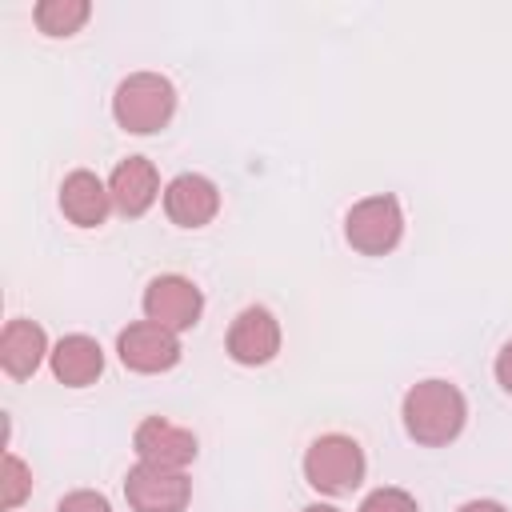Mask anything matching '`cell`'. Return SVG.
<instances>
[{
    "label": "cell",
    "instance_id": "1",
    "mask_svg": "<svg viewBox=\"0 0 512 512\" xmlns=\"http://www.w3.org/2000/svg\"><path fill=\"white\" fill-rule=\"evenodd\" d=\"M404 432L424 448L452 444L468 424V400L452 380H420L404 392L400 404Z\"/></svg>",
    "mask_w": 512,
    "mask_h": 512
},
{
    "label": "cell",
    "instance_id": "2",
    "mask_svg": "<svg viewBox=\"0 0 512 512\" xmlns=\"http://www.w3.org/2000/svg\"><path fill=\"white\" fill-rule=\"evenodd\" d=\"M176 112V88L160 72H132L112 92V116L132 136L160 132Z\"/></svg>",
    "mask_w": 512,
    "mask_h": 512
},
{
    "label": "cell",
    "instance_id": "3",
    "mask_svg": "<svg viewBox=\"0 0 512 512\" xmlns=\"http://www.w3.org/2000/svg\"><path fill=\"white\" fill-rule=\"evenodd\" d=\"M364 468H368L364 448L344 432L316 436L304 452V480L320 496H348L352 488H360Z\"/></svg>",
    "mask_w": 512,
    "mask_h": 512
},
{
    "label": "cell",
    "instance_id": "4",
    "mask_svg": "<svg viewBox=\"0 0 512 512\" xmlns=\"http://www.w3.org/2000/svg\"><path fill=\"white\" fill-rule=\"evenodd\" d=\"M400 236H404V212L400 200L388 192L356 200L344 216V240L360 256H388L400 244Z\"/></svg>",
    "mask_w": 512,
    "mask_h": 512
},
{
    "label": "cell",
    "instance_id": "5",
    "mask_svg": "<svg viewBox=\"0 0 512 512\" xmlns=\"http://www.w3.org/2000/svg\"><path fill=\"white\" fill-rule=\"evenodd\" d=\"M144 320L168 328V332H188L200 324V312H204V292L188 280V276H176V272H164V276H152L148 288H144Z\"/></svg>",
    "mask_w": 512,
    "mask_h": 512
},
{
    "label": "cell",
    "instance_id": "6",
    "mask_svg": "<svg viewBox=\"0 0 512 512\" xmlns=\"http://www.w3.org/2000/svg\"><path fill=\"white\" fill-rule=\"evenodd\" d=\"M124 500L132 512H184L192 500V480L180 468L136 464L124 476Z\"/></svg>",
    "mask_w": 512,
    "mask_h": 512
},
{
    "label": "cell",
    "instance_id": "7",
    "mask_svg": "<svg viewBox=\"0 0 512 512\" xmlns=\"http://www.w3.org/2000/svg\"><path fill=\"white\" fill-rule=\"evenodd\" d=\"M116 356L128 372H140V376H156V372H168L180 364V336L152 324V320H136L128 328H120L116 336Z\"/></svg>",
    "mask_w": 512,
    "mask_h": 512
},
{
    "label": "cell",
    "instance_id": "8",
    "mask_svg": "<svg viewBox=\"0 0 512 512\" xmlns=\"http://www.w3.org/2000/svg\"><path fill=\"white\" fill-rule=\"evenodd\" d=\"M228 356L244 368H260L268 360H276L280 352V320L264 308V304H248L244 312H236V320L228 324V340H224Z\"/></svg>",
    "mask_w": 512,
    "mask_h": 512
},
{
    "label": "cell",
    "instance_id": "9",
    "mask_svg": "<svg viewBox=\"0 0 512 512\" xmlns=\"http://www.w3.org/2000/svg\"><path fill=\"white\" fill-rule=\"evenodd\" d=\"M132 448L144 464H160V468H188L200 452L196 444V432L192 428H180L164 416H144L132 432Z\"/></svg>",
    "mask_w": 512,
    "mask_h": 512
},
{
    "label": "cell",
    "instance_id": "10",
    "mask_svg": "<svg viewBox=\"0 0 512 512\" xmlns=\"http://www.w3.org/2000/svg\"><path fill=\"white\" fill-rule=\"evenodd\" d=\"M220 212V188L200 172H180L164 184V216L176 228H204Z\"/></svg>",
    "mask_w": 512,
    "mask_h": 512
},
{
    "label": "cell",
    "instance_id": "11",
    "mask_svg": "<svg viewBox=\"0 0 512 512\" xmlns=\"http://www.w3.org/2000/svg\"><path fill=\"white\" fill-rule=\"evenodd\" d=\"M108 192H112V208L120 216H144L160 200V172L148 156H128L112 168Z\"/></svg>",
    "mask_w": 512,
    "mask_h": 512
},
{
    "label": "cell",
    "instance_id": "12",
    "mask_svg": "<svg viewBox=\"0 0 512 512\" xmlns=\"http://www.w3.org/2000/svg\"><path fill=\"white\" fill-rule=\"evenodd\" d=\"M48 368L64 388H88L104 372V348L84 332H68V336H60L52 344Z\"/></svg>",
    "mask_w": 512,
    "mask_h": 512
},
{
    "label": "cell",
    "instance_id": "13",
    "mask_svg": "<svg viewBox=\"0 0 512 512\" xmlns=\"http://www.w3.org/2000/svg\"><path fill=\"white\" fill-rule=\"evenodd\" d=\"M60 212L76 228H100L108 220V212H112V192H108V184L96 172L76 168L60 184Z\"/></svg>",
    "mask_w": 512,
    "mask_h": 512
},
{
    "label": "cell",
    "instance_id": "14",
    "mask_svg": "<svg viewBox=\"0 0 512 512\" xmlns=\"http://www.w3.org/2000/svg\"><path fill=\"white\" fill-rule=\"evenodd\" d=\"M48 336L36 320H8L4 324V336H0V368L12 376V380H28L44 360H48Z\"/></svg>",
    "mask_w": 512,
    "mask_h": 512
},
{
    "label": "cell",
    "instance_id": "15",
    "mask_svg": "<svg viewBox=\"0 0 512 512\" xmlns=\"http://www.w3.org/2000/svg\"><path fill=\"white\" fill-rule=\"evenodd\" d=\"M92 16V4L88 0H40L32 8V20L44 36L60 40V36H76Z\"/></svg>",
    "mask_w": 512,
    "mask_h": 512
},
{
    "label": "cell",
    "instance_id": "16",
    "mask_svg": "<svg viewBox=\"0 0 512 512\" xmlns=\"http://www.w3.org/2000/svg\"><path fill=\"white\" fill-rule=\"evenodd\" d=\"M28 492H32V472H28V464H24L20 456L4 452V464H0V508H4V512L20 508Z\"/></svg>",
    "mask_w": 512,
    "mask_h": 512
},
{
    "label": "cell",
    "instance_id": "17",
    "mask_svg": "<svg viewBox=\"0 0 512 512\" xmlns=\"http://www.w3.org/2000/svg\"><path fill=\"white\" fill-rule=\"evenodd\" d=\"M356 512H420V504H416L412 492L388 484V488H372V492L360 500Z\"/></svg>",
    "mask_w": 512,
    "mask_h": 512
},
{
    "label": "cell",
    "instance_id": "18",
    "mask_svg": "<svg viewBox=\"0 0 512 512\" xmlns=\"http://www.w3.org/2000/svg\"><path fill=\"white\" fill-rule=\"evenodd\" d=\"M56 512H112V504H108V496H104V492L76 488V492H68V496L56 504Z\"/></svg>",
    "mask_w": 512,
    "mask_h": 512
},
{
    "label": "cell",
    "instance_id": "19",
    "mask_svg": "<svg viewBox=\"0 0 512 512\" xmlns=\"http://www.w3.org/2000/svg\"><path fill=\"white\" fill-rule=\"evenodd\" d=\"M496 384H500V388L512 396V340H508V344L496 352Z\"/></svg>",
    "mask_w": 512,
    "mask_h": 512
},
{
    "label": "cell",
    "instance_id": "20",
    "mask_svg": "<svg viewBox=\"0 0 512 512\" xmlns=\"http://www.w3.org/2000/svg\"><path fill=\"white\" fill-rule=\"evenodd\" d=\"M456 512H508L500 500H468V504H460Z\"/></svg>",
    "mask_w": 512,
    "mask_h": 512
},
{
    "label": "cell",
    "instance_id": "21",
    "mask_svg": "<svg viewBox=\"0 0 512 512\" xmlns=\"http://www.w3.org/2000/svg\"><path fill=\"white\" fill-rule=\"evenodd\" d=\"M300 512H340L336 504H308V508H300Z\"/></svg>",
    "mask_w": 512,
    "mask_h": 512
}]
</instances>
